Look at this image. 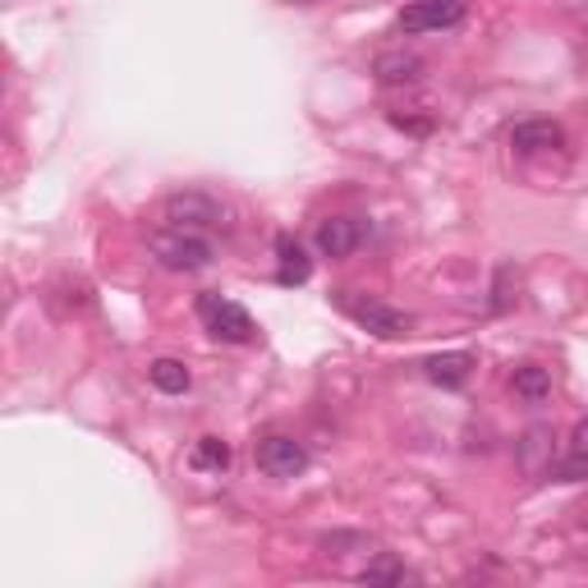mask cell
<instances>
[{
	"instance_id": "cell-1",
	"label": "cell",
	"mask_w": 588,
	"mask_h": 588,
	"mask_svg": "<svg viewBox=\"0 0 588 588\" xmlns=\"http://www.w3.org/2000/svg\"><path fill=\"white\" fill-rule=\"evenodd\" d=\"M198 322L226 345H249L258 336L249 308H239L235 299H221V295H198Z\"/></svg>"
},
{
	"instance_id": "cell-2",
	"label": "cell",
	"mask_w": 588,
	"mask_h": 588,
	"mask_svg": "<svg viewBox=\"0 0 588 588\" xmlns=\"http://www.w3.org/2000/svg\"><path fill=\"white\" fill-rule=\"evenodd\" d=\"M152 253L166 271H202L207 262H212V245L189 230H170V235H157L152 239Z\"/></svg>"
},
{
	"instance_id": "cell-3",
	"label": "cell",
	"mask_w": 588,
	"mask_h": 588,
	"mask_svg": "<svg viewBox=\"0 0 588 588\" xmlns=\"http://www.w3.org/2000/svg\"><path fill=\"white\" fill-rule=\"evenodd\" d=\"M253 460L267 478H299L308 469V451H303V441L286 437V432H271L253 446Z\"/></svg>"
},
{
	"instance_id": "cell-4",
	"label": "cell",
	"mask_w": 588,
	"mask_h": 588,
	"mask_svg": "<svg viewBox=\"0 0 588 588\" xmlns=\"http://www.w3.org/2000/svg\"><path fill=\"white\" fill-rule=\"evenodd\" d=\"M340 303H345V313H350L363 331L382 336V340H400L413 327V318L400 313V308H391V303H377V299H340Z\"/></svg>"
},
{
	"instance_id": "cell-5",
	"label": "cell",
	"mask_w": 588,
	"mask_h": 588,
	"mask_svg": "<svg viewBox=\"0 0 588 588\" xmlns=\"http://www.w3.org/2000/svg\"><path fill=\"white\" fill-rule=\"evenodd\" d=\"M161 212H166L170 230H198V226H217L221 221V202L189 189V193H170Z\"/></svg>"
},
{
	"instance_id": "cell-6",
	"label": "cell",
	"mask_w": 588,
	"mask_h": 588,
	"mask_svg": "<svg viewBox=\"0 0 588 588\" xmlns=\"http://www.w3.org/2000/svg\"><path fill=\"white\" fill-rule=\"evenodd\" d=\"M465 19V0H413L400 10V32H437Z\"/></svg>"
},
{
	"instance_id": "cell-7",
	"label": "cell",
	"mask_w": 588,
	"mask_h": 588,
	"mask_svg": "<svg viewBox=\"0 0 588 588\" xmlns=\"http://www.w3.org/2000/svg\"><path fill=\"white\" fill-rule=\"evenodd\" d=\"M561 143H566V133H561L557 120H520V124L510 129V148L525 152V157L551 152V148H561Z\"/></svg>"
},
{
	"instance_id": "cell-8",
	"label": "cell",
	"mask_w": 588,
	"mask_h": 588,
	"mask_svg": "<svg viewBox=\"0 0 588 588\" xmlns=\"http://www.w3.org/2000/svg\"><path fill=\"white\" fill-rule=\"evenodd\" d=\"M313 276V258L295 235H276V281L281 286H303Z\"/></svg>"
},
{
	"instance_id": "cell-9",
	"label": "cell",
	"mask_w": 588,
	"mask_h": 588,
	"mask_svg": "<svg viewBox=\"0 0 588 588\" xmlns=\"http://www.w3.org/2000/svg\"><path fill=\"white\" fill-rule=\"evenodd\" d=\"M359 239H363L359 221H350V217H327L318 226V253L322 258H350L359 249Z\"/></svg>"
},
{
	"instance_id": "cell-10",
	"label": "cell",
	"mask_w": 588,
	"mask_h": 588,
	"mask_svg": "<svg viewBox=\"0 0 588 588\" xmlns=\"http://www.w3.org/2000/svg\"><path fill=\"white\" fill-rule=\"evenodd\" d=\"M474 363H478V359H474L469 350H456V355H432V359L423 363V372H428V382H437V387H446V391H456V387L469 382Z\"/></svg>"
},
{
	"instance_id": "cell-11",
	"label": "cell",
	"mask_w": 588,
	"mask_h": 588,
	"mask_svg": "<svg viewBox=\"0 0 588 588\" xmlns=\"http://www.w3.org/2000/svg\"><path fill=\"white\" fill-rule=\"evenodd\" d=\"M148 382H152L161 396H185V391L193 387V377H189V368H185L180 359H152V363H148Z\"/></svg>"
},
{
	"instance_id": "cell-12",
	"label": "cell",
	"mask_w": 588,
	"mask_h": 588,
	"mask_svg": "<svg viewBox=\"0 0 588 588\" xmlns=\"http://www.w3.org/2000/svg\"><path fill=\"white\" fill-rule=\"evenodd\" d=\"M189 465L198 474H226L230 469V441H221V437H198L193 451H189Z\"/></svg>"
},
{
	"instance_id": "cell-13",
	"label": "cell",
	"mask_w": 588,
	"mask_h": 588,
	"mask_svg": "<svg viewBox=\"0 0 588 588\" xmlns=\"http://www.w3.org/2000/svg\"><path fill=\"white\" fill-rule=\"evenodd\" d=\"M520 465H525V474H551V432L547 428H529L525 432V446H520Z\"/></svg>"
},
{
	"instance_id": "cell-14",
	"label": "cell",
	"mask_w": 588,
	"mask_h": 588,
	"mask_svg": "<svg viewBox=\"0 0 588 588\" xmlns=\"http://www.w3.org/2000/svg\"><path fill=\"white\" fill-rule=\"evenodd\" d=\"M510 391L520 396V400H529V405H542V400L551 396V372H547V368H538V363L515 368V377H510Z\"/></svg>"
},
{
	"instance_id": "cell-15",
	"label": "cell",
	"mask_w": 588,
	"mask_h": 588,
	"mask_svg": "<svg viewBox=\"0 0 588 588\" xmlns=\"http://www.w3.org/2000/svg\"><path fill=\"white\" fill-rule=\"evenodd\" d=\"M377 79L382 83H413L423 74V60L419 56H405V51H387V56H377Z\"/></svg>"
},
{
	"instance_id": "cell-16",
	"label": "cell",
	"mask_w": 588,
	"mask_h": 588,
	"mask_svg": "<svg viewBox=\"0 0 588 588\" xmlns=\"http://www.w3.org/2000/svg\"><path fill=\"white\" fill-rule=\"evenodd\" d=\"M363 579H368V584H382V579H387V584H405V579H413V575H409L405 566H396V561H377V566L363 570Z\"/></svg>"
},
{
	"instance_id": "cell-17",
	"label": "cell",
	"mask_w": 588,
	"mask_h": 588,
	"mask_svg": "<svg viewBox=\"0 0 588 588\" xmlns=\"http://www.w3.org/2000/svg\"><path fill=\"white\" fill-rule=\"evenodd\" d=\"M570 451H575V456H588V419H584V423L575 428V441H570Z\"/></svg>"
}]
</instances>
